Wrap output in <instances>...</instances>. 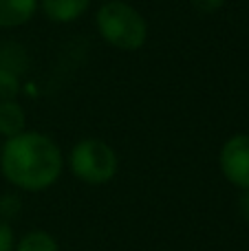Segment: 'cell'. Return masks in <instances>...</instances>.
I'll return each instance as SVG.
<instances>
[{
  "mask_svg": "<svg viewBox=\"0 0 249 251\" xmlns=\"http://www.w3.org/2000/svg\"><path fill=\"white\" fill-rule=\"evenodd\" d=\"M91 0H40L44 16L53 22H73L88 9Z\"/></svg>",
  "mask_w": 249,
  "mask_h": 251,
  "instance_id": "obj_6",
  "label": "cell"
},
{
  "mask_svg": "<svg viewBox=\"0 0 249 251\" xmlns=\"http://www.w3.org/2000/svg\"><path fill=\"white\" fill-rule=\"evenodd\" d=\"M238 207H241V214L249 221V190H245V194L241 196V203H238Z\"/></svg>",
  "mask_w": 249,
  "mask_h": 251,
  "instance_id": "obj_12",
  "label": "cell"
},
{
  "mask_svg": "<svg viewBox=\"0 0 249 251\" xmlns=\"http://www.w3.org/2000/svg\"><path fill=\"white\" fill-rule=\"evenodd\" d=\"M190 2H192V7L201 13H214L223 7L225 0H190Z\"/></svg>",
  "mask_w": 249,
  "mask_h": 251,
  "instance_id": "obj_11",
  "label": "cell"
},
{
  "mask_svg": "<svg viewBox=\"0 0 249 251\" xmlns=\"http://www.w3.org/2000/svg\"><path fill=\"white\" fill-rule=\"evenodd\" d=\"M0 251H13V231L4 218H0Z\"/></svg>",
  "mask_w": 249,
  "mask_h": 251,
  "instance_id": "obj_10",
  "label": "cell"
},
{
  "mask_svg": "<svg viewBox=\"0 0 249 251\" xmlns=\"http://www.w3.org/2000/svg\"><path fill=\"white\" fill-rule=\"evenodd\" d=\"M221 170L232 185L249 190V134H234L221 148Z\"/></svg>",
  "mask_w": 249,
  "mask_h": 251,
  "instance_id": "obj_4",
  "label": "cell"
},
{
  "mask_svg": "<svg viewBox=\"0 0 249 251\" xmlns=\"http://www.w3.org/2000/svg\"><path fill=\"white\" fill-rule=\"evenodd\" d=\"M62 152L51 137L20 132L7 139L0 152L2 174L11 185L26 192L47 190L62 172Z\"/></svg>",
  "mask_w": 249,
  "mask_h": 251,
  "instance_id": "obj_1",
  "label": "cell"
},
{
  "mask_svg": "<svg viewBox=\"0 0 249 251\" xmlns=\"http://www.w3.org/2000/svg\"><path fill=\"white\" fill-rule=\"evenodd\" d=\"M38 0H0V29H13L31 20Z\"/></svg>",
  "mask_w": 249,
  "mask_h": 251,
  "instance_id": "obj_5",
  "label": "cell"
},
{
  "mask_svg": "<svg viewBox=\"0 0 249 251\" xmlns=\"http://www.w3.org/2000/svg\"><path fill=\"white\" fill-rule=\"evenodd\" d=\"M69 168L82 183L104 185L117 174V154L100 139H82L71 150Z\"/></svg>",
  "mask_w": 249,
  "mask_h": 251,
  "instance_id": "obj_3",
  "label": "cell"
},
{
  "mask_svg": "<svg viewBox=\"0 0 249 251\" xmlns=\"http://www.w3.org/2000/svg\"><path fill=\"white\" fill-rule=\"evenodd\" d=\"M95 20L101 38L122 51H137L148 38V25L144 16L122 0L104 2L97 9Z\"/></svg>",
  "mask_w": 249,
  "mask_h": 251,
  "instance_id": "obj_2",
  "label": "cell"
},
{
  "mask_svg": "<svg viewBox=\"0 0 249 251\" xmlns=\"http://www.w3.org/2000/svg\"><path fill=\"white\" fill-rule=\"evenodd\" d=\"M25 132V113L13 100L0 101V134L7 139Z\"/></svg>",
  "mask_w": 249,
  "mask_h": 251,
  "instance_id": "obj_7",
  "label": "cell"
},
{
  "mask_svg": "<svg viewBox=\"0 0 249 251\" xmlns=\"http://www.w3.org/2000/svg\"><path fill=\"white\" fill-rule=\"evenodd\" d=\"M18 88H20V82H18L16 71L0 64V101L13 100L18 95Z\"/></svg>",
  "mask_w": 249,
  "mask_h": 251,
  "instance_id": "obj_9",
  "label": "cell"
},
{
  "mask_svg": "<svg viewBox=\"0 0 249 251\" xmlns=\"http://www.w3.org/2000/svg\"><path fill=\"white\" fill-rule=\"evenodd\" d=\"M106 2H108V0H106Z\"/></svg>",
  "mask_w": 249,
  "mask_h": 251,
  "instance_id": "obj_13",
  "label": "cell"
},
{
  "mask_svg": "<svg viewBox=\"0 0 249 251\" xmlns=\"http://www.w3.org/2000/svg\"><path fill=\"white\" fill-rule=\"evenodd\" d=\"M16 251H60V249H57V243L51 234H47V231H29L26 236L20 238Z\"/></svg>",
  "mask_w": 249,
  "mask_h": 251,
  "instance_id": "obj_8",
  "label": "cell"
}]
</instances>
